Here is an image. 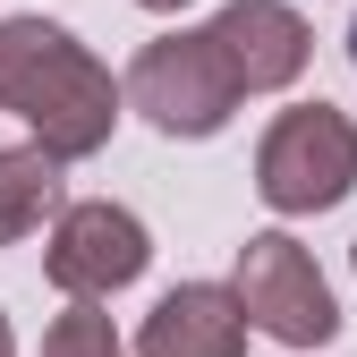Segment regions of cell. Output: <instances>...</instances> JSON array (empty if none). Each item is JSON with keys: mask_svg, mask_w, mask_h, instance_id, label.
<instances>
[{"mask_svg": "<svg viewBox=\"0 0 357 357\" xmlns=\"http://www.w3.org/2000/svg\"><path fill=\"white\" fill-rule=\"evenodd\" d=\"M43 357H128V340H119V324L102 306H68V315L43 332Z\"/></svg>", "mask_w": 357, "mask_h": 357, "instance_id": "obj_9", "label": "cell"}, {"mask_svg": "<svg viewBox=\"0 0 357 357\" xmlns=\"http://www.w3.org/2000/svg\"><path fill=\"white\" fill-rule=\"evenodd\" d=\"M153 264V238L145 221L94 196V204H60L52 221V247H43V273H52V289H68V306H102L111 289H128Z\"/></svg>", "mask_w": 357, "mask_h": 357, "instance_id": "obj_5", "label": "cell"}, {"mask_svg": "<svg viewBox=\"0 0 357 357\" xmlns=\"http://www.w3.org/2000/svg\"><path fill=\"white\" fill-rule=\"evenodd\" d=\"M230 298L247 332L281 340V349H324L340 332V306H332V281L315 273V255H306L289 230H255L238 247V273H230Z\"/></svg>", "mask_w": 357, "mask_h": 357, "instance_id": "obj_4", "label": "cell"}, {"mask_svg": "<svg viewBox=\"0 0 357 357\" xmlns=\"http://www.w3.org/2000/svg\"><path fill=\"white\" fill-rule=\"evenodd\" d=\"M137 9H188V0H137Z\"/></svg>", "mask_w": 357, "mask_h": 357, "instance_id": "obj_11", "label": "cell"}, {"mask_svg": "<svg viewBox=\"0 0 357 357\" xmlns=\"http://www.w3.org/2000/svg\"><path fill=\"white\" fill-rule=\"evenodd\" d=\"M0 111L26 119L52 162H85L119 128V77L52 17H0Z\"/></svg>", "mask_w": 357, "mask_h": 357, "instance_id": "obj_1", "label": "cell"}, {"mask_svg": "<svg viewBox=\"0 0 357 357\" xmlns=\"http://www.w3.org/2000/svg\"><path fill=\"white\" fill-rule=\"evenodd\" d=\"M204 34H213V52H221L238 94H281V85H298L306 60H315V34H306V17L289 0H230Z\"/></svg>", "mask_w": 357, "mask_h": 357, "instance_id": "obj_6", "label": "cell"}, {"mask_svg": "<svg viewBox=\"0 0 357 357\" xmlns=\"http://www.w3.org/2000/svg\"><path fill=\"white\" fill-rule=\"evenodd\" d=\"M137 357H247V315L230 281H178L170 298H153Z\"/></svg>", "mask_w": 357, "mask_h": 357, "instance_id": "obj_7", "label": "cell"}, {"mask_svg": "<svg viewBox=\"0 0 357 357\" xmlns=\"http://www.w3.org/2000/svg\"><path fill=\"white\" fill-rule=\"evenodd\" d=\"M349 264H357V247H349Z\"/></svg>", "mask_w": 357, "mask_h": 357, "instance_id": "obj_13", "label": "cell"}, {"mask_svg": "<svg viewBox=\"0 0 357 357\" xmlns=\"http://www.w3.org/2000/svg\"><path fill=\"white\" fill-rule=\"evenodd\" d=\"M60 170L68 162H52L43 145H0V247L34 238L60 213Z\"/></svg>", "mask_w": 357, "mask_h": 357, "instance_id": "obj_8", "label": "cell"}, {"mask_svg": "<svg viewBox=\"0 0 357 357\" xmlns=\"http://www.w3.org/2000/svg\"><path fill=\"white\" fill-rule=\"evenodd\" d=\"M0 357H17V332H9V315H0Z\"/></svg>", "mask_w": 357, "mask_h": 357, "instance_id": "obj_10", "label": "cell"}, {"mask_svg": "<svg viewBox=\"0 0 357 357\" xmlns=\"http://www.w3.org/2000/svg\"><path fill=\"white\" fill-rule=\"evenodd\" d=\"M349 188H357V128H349V111L289 102L273 128H264V145H255V196L273 204L281 221L332 213Z\"/></svg>", "mask_w": 357, "mask_h": 357, "instance_id": "obj_2", "label": "cell"}, {"mask_svg": "<svg viewBox=\"0 0 357 357\" xmlns=\"http://www.w3.org/2000/svg\"><path fill=\"white\" fill-rule=\"evenodd\" d=\"M349 60H357V26H349Z\"/></svg>", "mask_w": 357, "mask_h": 357, "instance_id": "obj_12", "label": "cell"}, {"mask_svg": "<svg viewBox=\"0 0 357 357\" xmlns=\"http://www.w3.org/2000/svg\"><path fill=\"white\" fill-rule=\"evenodd\" d=\"M119 111H137L145 128H162V137H221L230 111H238V85H230V68H221L213 34L188 26V34H153L145 52L128 60Z\"/></svg>", "mask_w": 357, "mask_h": 357, "instance_id": "obj_3", "label": "cell"}]
</instances>
